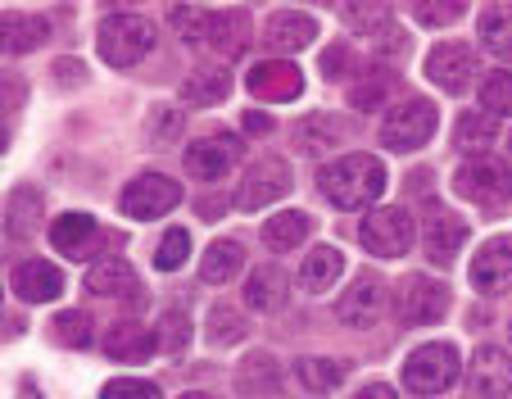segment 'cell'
Returning a JSON list of instances; mask_svg holds the SVG:
<instances>
[{"mask_svg":"<svg viewBox=\"0 0 512 399\" xmlns=\"http://www.w3.org/2000/svg\"><path fill=\"white\" fill-rule=\"evenodd\" d=\"M318 191L327 205L336 209H372L386 195V164L377 155H340L331 164H322Z\"/></svg>","mask_w":512,"mask_h":399,"instance_id":"obj_1","label":"cell"},{"mask_svg":"<svg viewBox=\"0 0 512 399\" xmlns=\"http://www.w3.org/2000/svg\"><path fill=\"white\" fill-rule=\"evenodd\" d=\"M96 46L109 69H136L155 50V23L145 14H109V19H100Z\"/></svg>","mask_w":512,"mask_h":399,"instance_id":"obj_2","label":"cell"},{"mask_svg":"<svg viewBox=\"0 0 512 399\" xmlns=\"http://www.w3.org/2000/svg\"><path fill=\"white\" fill-rule=\"evenodd\" d=\"M458 377H463V359H458V345L449 341H426L404 359L408 395H445Z\"/></svg>","mask_w":512,"mask_h":399,"instance_id":"obj_3","label":"cell"},{"mask_svg":"<svg viewBox=\"0 0 512 399\" xmlns=\"http://www.w3.org/2000/svg\"><path fill=\"white\" fill-rule=\"evenodd\" d=\"M454 191L476 209H503L512 200V168L499 155H472L458 164Z\"/></svg>","mask_w":512,"mask_h":399,"instance_id":"obj_4","label":"cell"},{"mask_svg":"<svg viewBox=\"0 0 512 399\" xmlns=\"http://www.w3.org/2000/svg\"><path fill=\"white\" fill-rule=\"evenodd\" d=\"M435 127H440V109L426 96H408L381 118V146L408 155V150H422L435 137Z\"/></svg>","mask_w":512,"mask_h":399,"instance_id":"obj_5","label":"cell"},{"mask_svg":"<svg viewBox=\"0 0 512 399\" xmlns=\"http://www.w3.org/2000/svg\"><path fill=\"white\" fill-rule=\"evenodd\" d=\"M413 214L404 205H386V209H368V218L358 223V241L363 250L377 259H404L413 250Z\"/></svg>","mask_w":512,"mask_h":399,"instance_id":"obj_6","label":"cell"},{"mask_svg":"<svg viewBox=\"0 0 512 399\" xmlns=\"http://www.w3.org/2000/svg\"><path fill=\"white\" fill-rule=\"evenodd\" d=\"M182 195H186L182 182H173L168 173H136L118 195V209L127 218H136V223H150V218L173 214L182 205Z\"/></svg>","mask_w":512,"mask_h":399,"instance_id":"obj_7","label":"cell"},{"mask_svg":"<svg viewBox=\"0 0 512 399\" xmlns=\"http://www.w3.org/2000/svg\"><path fill=\"white\" fill-rule=\"evenodd\" d=\"M449 304H454L449 300V286L426 273H408L395 286V318L404 327H431V322H440L449 313Z\"/></svg>","mask_w":512,"mask_h":399,"instance_id":"obj_8","label":"cell"},{"mask_svg":"<svg viewBox=\"0 0 512 399\" xmlns=\"http://www.w3.org/2000/svg\"><path fill=\"white\" fill-rule=\"evenodd\" d=\"M476 73H481V55H476L472 41H440L426 55V78L445 91V96H463L476 82Z\"/></svg>","mask_w":512,"mask_h":399,"instance_id":"obj_9","label":"cell"},{"mask_svg":"<svg viewBox=\"0 0 512 399\" xmlns=\"http://www.w3.org/2000/svg\"><path fill=\"white\" fill-rule=\"evenodd\" d=\"M512 395V354L499 345H476L467 363V399H508Z\"/></svg>","mask_w":512,"mask_h":399,"instance_id":"obj_10","label":"cell"},{"mask_svg":"<svg viewBox=\"0 0 512 399\" xmlns=\"http://www.w3.org/2000/svg\"><path fill=\"white\" fill-rule=\"evenodd\" d=\"M286 191H290V164L277 159V155H263L245 168L241 191H236V205L254 214V209H268L272 200H281Z\"/></svg>","mask_w":512,"mask_h":399,"instance_id":"obj_11","label":"cell"},{"mask_svg":"<svg viewBox=\"0 0 512 399\" xmlns=\"http://www.w3.org/2000/svg\"><path fill=\"white\" fill-rule=\"evenodd\" d=\"M245 87L254 100H268V105H286V100L304 96V73L295 59H259L250 73H245Z\"/></svg>","mask_w":512,"mask_h":399,"instance_id":"obj_12","label":"cell"},{"mask_svg":"<svg viewBox=\"0 0 512 399\" xmlns=\"http://www.w3.org/2000/svg\"><path fill=\"white\" fill-rule=\"evenodd\" d=\"M386 282H381L377 273H358L354 286H349L345 295L336 300V318L345 322V327L363 331V327H377L381 313H386Z\"/></svg>","mask_w":512,"mask_h":399,"instance_id":"obj_13","label":"cell"},{"mask_svg":"<svg viewBox=\"0 0 512 399\" xmlns=\"http://www.w3.org/2000/svg\"><path fill=\"white\" fill-rule=\"evenodd\" d=\"M254 41V19L250 10H209V23H204V46L223 59H241Z\"/></svg>","mask_w":512,"mask_h":399,"instance_id":"obj_14","label":"cell"},{"mask_svg":"<svg viewBox=\"0 0 512 399\" xmlns=\"http://www.w3.org/2000/svg\"><path fill=\"white\" fill-rule=\"evenodd\" d=\"M236 155H241V141L236 137H200L186 146L182 164H186L191 182H223V177L232 173Z\"/></svg>","mask_w":512,"mask_h":399,"instance_id":"obj_15","label":"cell"},{"mask_svg":"<svg viewBox=\"0 0 512 399\" xmlns=\"http://www.w3.org/2000/svg\"><path fill=\"white\" fill-rule=\"evenodd\" d=\"M467 218H458L454 209H431L422 223V254L431 263H440V268H449L454 263V254L467 245Z\"/></svg>","mask_w":512,"mask_h":399,"instance_id":"obj_16","label":"cell"},{"mask_svg":"<svg viewBox=\"0 0 512 399\" xmlns=\"http://www.w3.org/2000/svg\"><path fill=\"white\" fill-rule=\"evenodd\" d=\"M41 209H46V195H41V186L32 182H19L10 195H5V218H0V232H5V241L23 245L32 241V236L41 232Z\"/></svg>","mask_w":512,"mask_h":399,"instance_id":"obj_17","label":"cell"},{"mask_svg":"<svg viewBox=\"0 0 512 399\" xmlns=\"http://www.w3.org/2000/svg\"><path fill=\"white\" fill-rule=\"evenodd\" d=\"M313 37H318V19L304 10H277L263 23V46L272 55H300L313 46Z\"/></svg>","mask_w":512,"mask_h":399,"instance_id":"obj_18","label":"cell"},{"mask_svg":"<svg viewBox=\"0 0 512 399\" xmlns=\"http://www.w3.org/2000/svg\"><path fill=\"white\" fill-rule=\"evenodd\" d=\"M467 277H472V286L481 295L512 291V241H485L481 250H476Z\"/></svg>","mask_w":512,"mask_h":399,"instance_id":"obj_19","label":"cell"},{"mask_svg":"<svg viewBox=\"0 0 512 399\" xmlns=\"http://www.w3.org/2000/svg\"><path fill=\"white\" fill-rule=\"evenodd\" d=\"M50 41V23L28 10H5L0 14V55H32Z\"/></svg>","mask_w":512,"mask_h":399,"instance_id":"obj_20","label":"cell"},{"mask_svg":"<svg viewBox=\"0 0 512 399\" xmlns=\"http://www.w3.org/2000/svg\"><path fill=\"white\" fill-rule=\"evenodd\" d=\"M10 286L23 304H46V300H59V295H64V273L46 259H23L19 268H14Z\"/></svg>","mask_w":512,"mask_h":399,"instance_id":"obj_21","label":"cell"},{"mask_svg":"<svg viewBox=\"0 0 512 399\" xmlns=\"http://www.w3.org/2000/svg\"><path fill=\"white\" fill-rule=\"evenodd\" d=\"M50 245L68 259H91L100 245V223L91 214H64L50 223Z\"/></svg>","mask_w":512,"mask_h":399,"instance_id":"obj_22","label":"cell"},{"mask_svg":"<svg viewBox=\"0 0 512 399\" xmlns=\"http://www.w3.org/2000/svg\"><path fill=\"white\" fill-rule=\"evenodd\" d=\"M286 300H290L286 268H277V263H259V268L250 273V282H245V309L277 313V309H286Z\"/></svg>","mask_w":512,"mask_h":399,"instance_id":"obj_23","label":"cell"},{"mask_svg":"<svg viewBox=\"0 0 512 399\" xmlns=\"http://www.w3.org/2000/svg\"><path fill=\"white\" fill-rule=\"evenodd\" d=\"M155 350H159L155 327H145V322H114L105 331V354L114 363H145Z\"/></svg>","mask_w":512,"mask_h":399,"instance_id":"obj_24","label":"cell"},{"mask_svg":"<svg viewBox=\"0 0 512 399\" xmlns=\"http://www.w3.org/2000/svg\"><path fill=\"white\" fill-rule=\"evenodd\" d=\"M345 141V123L331 114H304L300 123H295V150L309 159H322L331 155V150Z\"/></svg>","mask_w":512,"mask_h":399,"instance_id":"obj_25","label":"cell"},{"mask_svg":"<svg viewBox=\"0 0 512 399\" xmlns=\"http://www.w3.org/2000/svg\"><path fill=\"white\" fill-rule=\"evenodd\" d=\"M87 291L105 295V300H127L136 291V268L123 259V254H109V259H96L87 268Z\"/></svg>","mask_w":512,"mask_h":399,"instance_id":"obj_26","label":"cell"},{"mask_svg":"<svg viewBox=\"0 0 512 399\" xmlns=\"http://www.w3.org/2000/svg\"><path fill=\"white\" fill-rule=\"evenodd\" d=\"M340 277H345V254H340L336 245H318V250L304 254V263H300V291L327 295Z\"/></svg>","mask_w":512,"mask_h":399,"instance_id":"obj_27","label":"cell"},{"mask_svg":"<svg viewBox=\"0 0 512 399\" xmlns=\"http://www.w3.org/2000/svg\"><path fill=\"white\" fill-rule=\"evenodd\" d=\"M232 96V73L227 69H195L182 82V105L186 109H213Z\"/></svg>","mask_w":512,"mask_h":399,"instance_id":"obj_28","label":"cell"},{"mask_svg":"<svg viewBox=\"0 0 512 399\" xmlns=\"http://www.w3.org/2000/svg\"><path fill=\"white\" fill-rule=\"evenodd\" d=\"M309 236H313V218L304 214V209H281V214H272L268 223H263V245L281 250V254L300 250Z\"/></svg>","mask_w":512,"mask_h":399,"instance_id":"obj_29","label":"cell"},{"mask_svg":"<svg viewBox=\"0 0 512 399\" xmlns=\"http://www.w3.org/2000/svg\"><path fill=\"white\" fill-rule=\"evenodd\" d=\"M476 37H481V46L494 50L499 59H512V0L485 5V10L476 14Z\"/></svg>","mask_w":512,"mask_h":399,"instance_id":"obj_30","label":"cell"},{"mask_svg":"<svg viewBox=\"0 0 512 399\" xmlns=\"http://www.w3.org/2000/svg\"><path fill=\"white\" fill-rule=\"evenodd\" d=\"M245 268V250H241V241H213L209 250H204V259H200V277L209 286H227L236 273Z\"/></svg>","mask_w":512,"mask_h":399,"instance_id":"obj_31","label":"cell"},{"mask_svg":"<svg viewBox=\"0 0 512 399\" xmlns=\"http://www.w3.org/2000/svg\"><path fill=\"white\" fill-rule=\"evenodd\" d=\"M499 137V118L494 114H485V109H467L463 118H458V127H454V146L458 150H467V155H485V146Z\"/></svg>","mask_w":512,"mask_h":399,"instance_id":"obj_32","label":"cell"},{"mask_svg":"<svg viewBox=\"0 0 512 399\" xmlns=\"http://www.w3.org/2000/svg\"><path fill=\"white\" fill-rule=\"evenodd\" d=\"M281 386V368L272 354H250V359L236 368V390L241 395H272Z\"/></svg>","mask_w":512,"mask_h":399,"instance_id":"obj_33","label":"cell"},{"mask_svg":"<svg viewBox=\"0 0 512 399\" xmlns=\"http://www.w3.org/2000/svg\"><path fill=\"white\" fill-rule=\"evenodd\" d=\"M399 91V78L390 69H372L358 82H349V105L354 109H381Z\"/></svg>","mask_w":512,"mask_h":399,"instance_id":"obj_34","label":"cell"},{"mask_svg":"<svg viewBox=\"0 0 512 399\" xmlns=\"http://www.w3.org/2000/svg\"><path fill=\"white\" fill-rule=\"evenodd\" d=\"M295 377H300L304 390L327 395V390H336L340 381L349 377V363H340V359H300L295 363Z\"/></svg>","mask_w":512,"mask_h":399,"instance_id":"obj_35","label":"cell"},{"mask_svg":"<svg viewBox=\"0 0 512 399\" xmlns=\"http://www.w3.org/2000/svg\"><path fill=\"white\" fill-rule=\"evenodd\" d=\"M340 19L349 23V28L358 32V37H381V32L390 28V5H381V0H345L340 5Z\"/></svg>","mask_w":512,"mask_h":399,"instance_id":"obj_36","label":"cell"},{"mask_svg":"<svg viewBox=\"0 0 512 399\" xmlns=\"http://www.w3.org/2000/svg\"><path fill=\"white\" fill-rule=\"evenodd\" d=\"M50 336H55V345H64V350H87L91 345V313L82 309H64L50 318Z\"/></svg>","mask_w":512,"mask_h":399,"instance_id":"obj_37","label":"cell"},{"mask_svg":"<svg viewBox=\"0 0 512 399\" xmlns=\"http://www.w3.org/2000/svg\"><path fill=\"white\" fill-rule=\"evenodd\" d=\"M245 318L232 309V304H213L209 309V345H236L245 341Z\"/></svg>","mask_w":512,"mask_h":399,"instance_id":"obj_38","label":"cell"},{"mask_svg":"<svg viewBox=\"0 0 512 399\" xmlns=\"http://www.w3.org/2000/svg\"><path fill=\"white\" fill-rule=\"evenodd\" d=\"M155 341H159V350H164V354L186 350V341H191V318H186V309H164V313H159Z\"/></svg>","mask_w":512,"mask_h":399,"instance_id":"obj_39","label":"cell"},{"mask_svg":"<svg viewBox=\"0 0 512 399\" xmlns=\"http://www.w3.org/2000/svg\"><path fill=\"white\" fill-rule=\"evenodd\" d=\"M177 132H182V109L150 105V118H145V137H150V146H173Z\"/></svg>","mask_w":512,"mask_h":399,"instance_id":"obj_40","label":"cell"},{"mask_svg":"<svg viewBox=\"0 0 512 399\" xmlns=\"http://www.w3.org/2000/svg\"><path fill=\"white\" fill-rule=\"evenodd\" d=\"M481 105H485V114H494V118H508L512 114V73H485V82H481Z\"/></svg>","mask_w":512,"mask_h":399,"instance_id":"obj_41","label":"cell"},{"mask_svg":"<svg viewBox=\"0 0 512 399\" xmlns=\"http://www.w3.org/2000/svg\"><path fill=\"white\" fill-rule=\"evenodd\" d=\"M186 254H191V232H186V227H168L159 250H155V268L159 273H177L186 263Z\"/></svg>","mask_w":512,"mask_h":399,"instance_id":"obj_42","label":"cell"},{"mask_svg":"<svg viewBox=\"0 0 512 399\" xmlns=\"http://www.w3.org/2000/svg\"><path fill=\"white\" fill-rule=\"evenodd\" d=\"M417 23H426V28H445V23H458L467 14L463 0H445V5H435V0H417L413 5Z\"/></svg>","mask_w":512,"mask_h":399,"instance_id":"obj_43","label":"cell"},{"mask_svg":"<svg viewBox=\"0 0 512 399\" xmlns=\"http://www.w3.org/2000/svg\"><path fill=\"white\" fill-rule=\"evenodd\" d=\"M100 399H164L159 395L155 381H141V377H118L100 390Z\"/></svg>","mask_w":512,"mask_h":399,"instance_id":"obj_44","label":"cell"},{"mask_svg":"<svg viewBox=\"0 0 512 399\" xmlns=\"http://www.w3.org/2000/svg\"><path fill=\"white\" fill-rule=\"evenodd\" d=\"M349 64H354V50H349L345 41H336L331 50H322V78H327V82L349 78Z\"/></svg>","mask_w":512,"mask_h":399,"instance_id":"obj_45","label":"cell"},{"mask_svg":"<svg viewBox=\"0 0 512 399\" xmlns=\"http://www.w3.org/2000/svg\"><path fill=\"white\" fill-rule=\"evenodd\" d=\"M204 23H209V10H195V5L173 10V28L182 32V41H204Z\"/></svg>","mask_w":512,"mask_h":399,"instance_id":"obj_46","label":"cell"},{"mask_svg":"<svg viewBox=\"0 0 512 399\" xmlns=\"http://www.w3.org/2000/svg\"><path fill=\"white\" fill-rule=\"evenodd\" d=\"M23 96H28V87H23L19 78H0V105L5 109H19Z\"/></svg>","mask_w":512,"mask_h":399,"instance_id":"obj_47","label":"cell"},{"mask_svg":"<svg viewBox=\"0 0 512 399\" xmlns=\"http://www.w3.org/2000/svg\"><path fill=\"white\" fill-rule=\"evenodd\" d=\"M82 78H87V69H82L78 59H55V82H64V87L68 82H78L82 87Z\"/></svg>","mask_w":512,"mask_h":399,"instance_id":"obj_48","label":"cell"},{"mask_svg":"<svg viewBox=\"0 0 512 399\" xmlns=\"http://www.w3.org/2000/svg\"><path fill=\"white\" fill-rule=\"evenodd\" d=\"M245 132H250V137H268V132H272V114L250 109V114H245Z\"/></svg>","mask_w":512,"mask_h":399,"instance_id":"obj_49","label":"cell"},{"mask_svg":"<svg viewBox=\"0 0 512 399\" xmlns=\"http://www.w3.org/2000/svg\"><path fill=\"white\" fill-rule=\"evenodd\" d=\"M354 399H399V395H395V386H386V381H368Z\"/></svg>","mask_w":512,"mask_h":399,"instance_id":"obj_50","label":"cell"},{"mask_svg":"<svg viewBox=\"0 0 512 399\" xmlns=\"http://www.w3.org/2000/svg\"><path fill=\"white\" fill-rule=\"evenodd\" d=\"M10 150V132H5V123H0V155Z\"/></svg>","mask_w":512,"mask_h":399,"instance_id":"obj_51","label":"cell"},{"mask_svg":"<svg viewBox=\"0 0 512 399\" xmlns=\"http://www.w3.org/2000/svg\"><path fill=\"white\" fill-rule=\"evenodd\" d=\"M23 399H37V386H32V381H23Z\"/></svg>","mask_w":512,"mask_h":399,"instance_id":"obj_52","label":"cell"},{"mask_svg":"<svg viewBox=\"0 0 512 399\" xmlns=\"http://www.w3.org/2000/svg\"><path fill=\"white\" fill-rule=\"evenodd\" d=\"M182 399H213V395H204V390H186Z\"/></svg>","mask_w":512,"mask_h":399,"instance_id":"obj_53","label":"cell"},{"mask_svg":"<svg viewBox=\"0 0 512 399\" xmlns=\"http://www.w3.org/2000/svg\"><path fill=\"white\" fill-rule=\"evenodd\" d=\"M508 341H512V322H508Z\"/></svg>","mask_w":512,"mask_h":399,"instance_id":"obj_54","label":"cell"},{"mask_svg":"<svg viewBox=\"0 0 512 399\" xmlns=\"http://www.w3.org/2000/svg\"><path fill=\"white\" fill-rule=\"evenodd\" d=\"M0 295H5V291H0Z\"/></svg>","mask_w":512,"mask_h":399,"instance_id":"obj_55","label":"cell"}]
</instances>
